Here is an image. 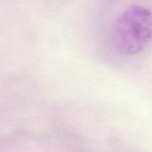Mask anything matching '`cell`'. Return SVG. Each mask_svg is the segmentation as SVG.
<instances>
[{"mask_svg": "<svg viewBox=\"0 0 152 152\" xmlns=\"http://www.w3.org/2000/svg\"><path fill=\"white\" fill-rule=\"evenodd\" d=\"M112 41L124 55L133 56L143 51L152 39V12L142 5L124 10L112 27Z\"/></svg>", "mask_w": 152, "mask_h": 152, "instance_id": "obj_1", "label": "cell"}]
</instances>
